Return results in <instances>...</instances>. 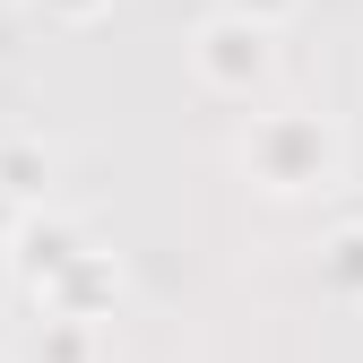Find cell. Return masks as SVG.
<instances>
[{
  "label": "cell",
  "mask_w": 363,
  "mask_h": 363,
  "mask_svg": "<svg viewBox=\"0 0 363 363\" xmlns=\"http://www.w3.org/2000/svg\"><path fill=\"white\" fill-rule=\"evenodd\" d=\"M346 164V139H337V121L329 113H259L242 130V173L259 182V191H277V199H303V191H329Z\"/></svg>",
  "instance_id": "6da1fadb"
},
{
  "label": "cell",
  "mask_w": 363,
  "mask_h": 363,
  "mask_svg": "<svg viewBox=\"0 0 363 363\" xmlns=\"http://www.w3.org/2000/svg\"><path fill=\"white\" fill-rule=\"evenodd\" d=\"M191 69H199L208 96H259V86L277 78V35L225 18V9H208L199 35H191Z\"/></svg>",
  "instance_id": "7a4b0ae2"
},
{
  "label": "cell",
  "mask_w": 363,
  "mask_h": 363,
  "mask_svg": "<svg viewBox=\"0 0 363 363\" xmlns=\"http://www.w3.org/2000/svg\"><path fill=\"white\" fill-rule=\"evenodd\" d=\"M35 303H43V320L104 329V320H113V303H121V259H113L104 242H86V251H78V259H69V268H61V277L43 286Z\"/></svg>",
  "instance_id": "3957f363"
},
{
  "label": "cell",
  "mask_w": 363,
  "mask_h": 363,
  "mask_svg": "<svg viewBox=\"0 0 363 363\" xmlns=\"http://www.w3.org/2000/svg\"><path fill=\"white\" fill-rule=\"evenodd\" d=\"M86 242H96V234H86L78 216H61V208H26V225L9 234V268H18V286H26V294H43V286H52Z\"/></svg>",
  "instance_id": "277c9868"
},
{
  "label": "cell",
  "mask_w": 363,
  "mask_h": 363,
  "mask_svg": "<svg viewBox=\"0 0 363 363\" xmlns=\"http://www.w3.org/2000/svg\"><path fill=\"white\" fill-rule=\"evenodd\" d=\"M311 277H320V294H329V303L363 311V216H354V225H337V234H320V259H311Z\"/></svg>",
  "instance_id": "5b68a950"
},
{
  "label": "cell",
  "mask_w": 363,
  "mask_h": 363,
  "mask_svg": "<svg viewBox=\"0 0 363 363\" xmlns=\"http://www.w3.org/2000/svg\"><path fill=\"white\" fill-rule=\"evenodd\" d=\"M0 191L18 208H43L52 199V147L43 139H0Z\"/></svg>",
  "instance_id": "8992f818"
},
{
  "label": "cell",
  "mask_w": 363,
  "mask_h": 363,
  "mask_svg": "<svg viewBox=\"0 0 363 363\" xmlns=\"http://www.w3.org/2000/svg\"><path fill=\"white\" fill-rule=\"evenodd\" d=\"M35 363H96V329H78V320H43V329H35Z\"/></svg>",
  "instance_id": "52a82bcc"
},
{
  "label": "cell",
  "mask_w": 363,
  "mask_h": 363,
  "mask_svg": "<svg viewBox=\"0 0 363 363\" xmlns=\"http://www.w3.org/2000/svg\"><path fill=\"white\" fill-rule=\"evenodd\" d=\"M216 9H225V18H242V26H268V35H277L286 18H303V0H216Z\"/></svg>",
  "instance_id": "ba28073f"
},
{
  "label": "cell",
  "mask_w": 363,
  "mask_h": 363,
  "mask_svg": "<svg viewBox=\"0 0 363 363\" xmlns=\"http://www.w3.org/2000/svg\"><path fill=\"white\" fill-rule=\"evenodd\" d=\"M26 9H43V18H61V26H86V18H104L113 0H26Z\"/></svg>",
  "instance_id": "9c48e42d"
},
{
  "label": "cell",
  "mask_w": 363,
  "mask_h": 363,
  "mask_svg": "<svg viewBox=\"0 0 363 363\" xmlns=\"http://www.w3.org/2000/svg\"><path fill=\"white\" fill-rule=\"evenodd\" d=\"M18 225H26V208H18L9 191H0V251H9V234H18Z\"/></svg>",
  "instance_id": "30bf717a"
}]
</instances>
